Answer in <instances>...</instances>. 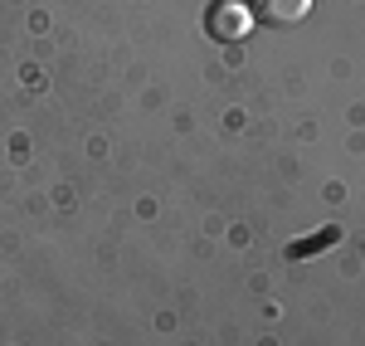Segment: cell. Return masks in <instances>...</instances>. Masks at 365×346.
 <instances>
[{
	"label": "cell",
	"mask_w": 365,
	"mask_h": 346,
	"mask_svg": "<svg viewBox=\"0 0 365 346\" xmlns=\"http://www.w3.org/2000/svg\"><path fill=\"white\" fill-rule=\"evenodd\" d=\"M249 29H253L249 0H215V5L205 10V34L220 39V44H239Z\"/></svg>",
	"instance_id": "obj_1"
},
{
	"label": "cell",
	"mask_w": 365,
	"mask_h": 346,
	"mask_svg": "<svg viewBox=\"0 0 365 346\" xmlns=\"http://www.w3.org/2000/svg\"><path fill=\"white\" fill-rule=\"evenodd\" d=\"M249 10H253V25L263 20V25H302L307 20V10H312V0H249Z\"/></svg>",
	"instance_id": "obj_2"
}]
</instances>
